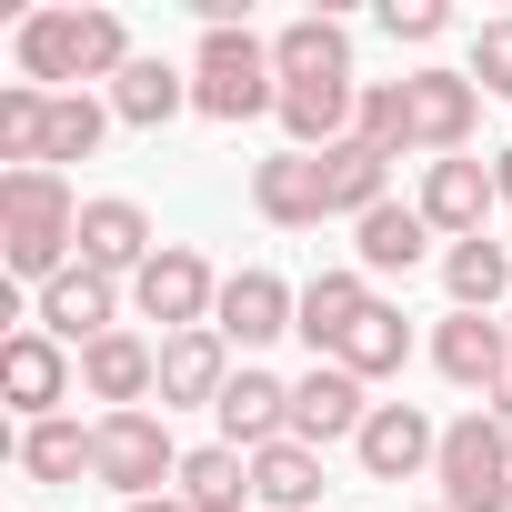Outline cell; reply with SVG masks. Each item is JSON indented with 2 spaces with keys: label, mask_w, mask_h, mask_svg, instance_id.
<instances>
[{
  "label": "cell",
  "mask_w": 512,
  "mask_h": 512,
  "mask_svg": "<svg viewBox=\"0 0 512 512\" xmlns=\"http://www.w3.org/2000/svg\"><path fill=\"white\" fill-rule=\"evenodd\" d=\"M0 262L11 292H51L81 262V201L61 171H0Z\"/></svg>",
  "instance_id": "cell-1"
},
{
  "label": "cell",
  "mask_w": 512,
  "mask_h": 512,
  "mask_svg": "<svg viewBox=\"0 0 512 512\" xmlns=\"http://www.w3.org/2000/svg\"><path fill=\"white\" fill-rule=\"evenodd\" d=\"M21 81L31 91H91V81H121L141 51H131V31H121V11H31L21 21Z\"/></svg>",
  "instance_id": "cell-2"
},
{
  "label": "cell",
  "mask_w": 512,
  "mask_h": 512,
  "mask_svg": "<svg viewBox=\"0 0 512 512\" xmlns=\"http://www.w3.org/2000/svg\"><path fill=\"white\" fill-rule=\"evenodd\" d=\"M191 111H201V121H251V111H282L272 41H251V31H201V51H191Z\"/></svg>",
  "instance_id": "cell-3"
},
{
  "label": "cell",
  "mask_w": 512,
  "mask_h": 512,
  "mask_svg": "<svg viewBox=\"0 0 512 512\" xmlns=\"http://www.w3.org/2000/svg\"><path fill=\"white\" fill-rule=\"evenodd\" d=\"M91 482H111L121 502H151L181 482V442H171V412H101L91 422Z\"/></svg>",
  "instance_id": "cell-4"
},
{
  "label": "cell",
  "mask_w": 512,
  "mask_h": 512,
  "mask_svg": "<svg viewBox=\"0 0 512 512\" xmlns=\"http://www.w3.org/2000/svg\"><path fill=\"white\" fill-rule=\"evenodd\" d=\"M432 482H442V512H512V432H502L492 412L442 422Z\"/></svg>",
  "instance_id": "cell-5"
},
{
  "label": "cell",
  "mask_w": 512,
  "mask_h": 512,
  "mask_svg": "<svg viewBox=\"0 0 512 512\" xmlns=\"http://www.w3.org/2000/svg\"><path fill=\"white\" fill-rule=\"evenodd\" d=\"M131 312H141V322H161V342H171V332H211L221 282H211V262H201L191 241H161L151 262H141V282H131Z\"/></svg>",
  "instance_id": "cell-6"
},
{
  "label": "cell",
  "mask_w": 512,
  "mask_h": 512,
  "mask_svg": "<svg viewBox=\"0 0 512 512\" xmlns=\"http://www.w3.org/2000/svg\"><path fill=\"white\" fill-rule=\"evenodd\" d=\"M402 131H412V151L422 161H462V141L482 131V91H472V71H402Z\"/></svg>",
  "instance_id": "cell-7"
},
{
  "label": "cell",
  "mask_w": 512,
  "mask_h": 512,
  "mask_svg": "<svg viewBox=\"0 0 512 512\" xmlns=\"http://www.w3.org/2000/svg\"><path fill=\"white\" fill-rule=\"evenodd\" d=\"M0 392H11L21 422H51V412L81 392V352H61L41 322H21L11 342H0Z\"/></svg>",
  "instance_id": "cell-8"
},
{
  "label": "cell",
  "mask_w": 512,
  "mask_h": 512,
  "mask_svg": "<svg viewBox=\"0 0 512 512\" xmlns=\"http://www.w3.org/2000/svg\"><path fill=\"white\" fill-rule=\"evenodd\" d=\"M432 372L452 382V392H502L512 382V332H502V312H442L432 322Z\"/></svg>",
  "instance_id": "cell-9"
},
{
  "label": "cell",
  "mask_w": 512,
  "mask_h": 512,
  "mask_svg": "<svg viewBox=\"0 0 512 512\" xmlns=\"http://www.w3.org/2000/svg\"><path fill=\"white\" fill-rule=\"evenodd\" d=\"M292 322H302V292H292L282 272H262V262H251V272H231V282H221V312H211V332H221L241 362L262 352V342H282Z\"/></svg>",
  "instance_id": "cell-10"
},
{
  "label": "cell",
  "mask_w": 512,
  "mask_h": 512,
  "mask_svg": "<svg viewBox=\"0 0 512 512\" xmlns=\"http://www.w3.org/2000/svg\"><path fill=\"white\" fill-rule=\"evenodd\" d=\"M251 211H262L272 231H322V221H332V171H322V151L251 161Z\"/></svg>",
  "instance_id": "cell-11"
},
{
  "label": "cell",
  "mask_w": 512,
  "mask_h": 512,
  "mask_svg": "<svg viewBox=\"0 0 512 512\" xmlns=\"http://www.w3.org/2000/svg\"><path fill=\"white\" fill-rule=\"evenodd\" d=\"M31 322H41L61 352H91L101 332H121V282H101L91 262H71L51 292H31Z\"/></svg>",
  "instance_id": "cell-12"
},
{
  "label": "cell",
  "mask_w": 512,
  "mask_h": 512,
  "mask_svg": "<svg viewBox=\"0 0 512 512\" xmlns=\"http://www.w3.org/2000/svg\"><path fill=\"white\" fill-rule=\"evenodd\" d=\"M362 422H372V382H352L342 362H312L292 382V442L332 452V442H362Z\"/></svg>",
  "instance_id": "cell-13"
},
{
  "label": "cell",
  "mask_w": 512,
  "mask_h": 512,
  "mask_svg": "<svg viewBox=\"0 0 512 512\" xmlns=\"http://www.w3.org/2000/svg\"><path fill=\"white\" fill-rule=\"evenodd\" d=\"M362 472L372 482H412V472H432L442 462V422L422 412V402H372V422H362Z\"/></svg>",
  "instance_id": "cell-14"
},
{
  "label": "cell",
  "mask_w": 512,
  "mask_h": 512,
  "mask_svg": "<svg viewBox=\"0 0 512 512\" xmlns=\"http://www.w3.org/2000/svg\"><path fill=\"white\" fill-rule=\"evenodd\" d=\"M211 422H221V442H231V452H272V442H292V382H282V372H262V362H241V372H231V392L211 402Z\"/></svg>",
  "instance_id": "cell-15"
},
{
  "label": "cell",
  "mask_w": 512,
  "mask_h": 512,
  "mask_svg": "<svg viewBox=\"0 0 512 512\" xmlns=\"http://www.w3.org/2000/svg\"><path fill=\"white\" fill-rule=\"evenodd\" d=\"M492 211H502L492 161H422V221H432L442 241H482Z\"/></svg>",
  "instance_id": "cell-16"
},
{
  "label": "cell",
  "mask_w": 512,
  "mask_h": 512,
  "mask_svg": "<svg viewBox=\"0 0 512 512\" xmlns=\"http://www.w3.org/2000/svg\"><path fill=\"white\" fill-rule=\"evenodd\" d=\"M161 251V231H151V211L141 201H81V262L101 272V282H141V262Z\"/></svg>",
  "instance_id": "cell-17"
},
{
  "label": "cell",
  "mask_w": 512,
  "mask_h": 512,
  "mask_svg": "<svg viewBox=\"0 0 512 512\" xmlns=\"http://www.w3.org/2000/svg\"><path fill=\"white\" fill-rule=\"evenodd\" d=\"M81 392H91L101 412H141V402L161 392V342H141V332H101V342L81 352Z\"/></svg>",
  "instance_id": "cell-18"
},
{
  "label": "cell",
  "mask_w": 512,
  "mask_h": 512,
  "mask_svg": "<svg viewBox=\"0 0 512 512\" xmlns=\"http://www.w3.org/2000/svg\"><path fill=\"white\" fill-rule=\"evenodd\" d=\"M422 251H432L422 201H382V211L352 221V272H362V282H382V272H422Z\"/></svg>",
  "instance_id": "cell-19"
},
{
  "label": "cell",
  "mask_w": 512,
  "mask_h": 512,
  "mask_svg": "<svg viewBox=\"0 0 512 512\" xmlns=\"http://www.w3.org/2000/svg\"><path fill=\"white\" fill-rule=\"evenodd\" d=\"M372 302H382V292H372L362 272H312V282H302V322H292V332L312 342V362H332V352L362 332V312H372Z\"/></svg>",
  "instance_id": "cell-20"
},
{
  "label": "cell",
  "mask_w": 512,
  "mask_h": 512,
  "mask_svg": "<svg viewBox=\"0 0 512 512\" xmlns=\"http://www.w3.org/2000/svg\"><path fill=\"white\" fill-rule=\"evenodd\" d=\"M221 392H231V342L221 332H171L161 342V412H191V402L211 412Z\"/></svg>",
  "instance_id": "cell-21"
},
{
  "label": "cell",
  "mask_w": 512,
  "mask_h": 512,
  "mask_svg": "<svg viewBox=\"0 0 512 512\" xmlns=\"http://www.w3.org/2000/svg\"><path fill=\"white\" fill-rule=\"evenodd\" d=\"M352 121H362V81H292V91H282V131H292V151H342Z\"/></svg>",
  "instance_id": "cell-22"
},
{
  "label": "cell",
  "mask_w": 512,
  "mask_h": 512,
  "mask_svg": "<svg viewBox=\"0 0 512 512\" xmlns=\"http://www.w3.org/2000/svg\"><path fill=\"white\" fill-rule=\"evenodd\" d=\"M272 71H282V91H292V81H352V31H342L332 11H312V21H292V31L272 41Z\"/></svg>",
  "instance_id": "cell-23"
},
{
  "label": "cell",
  "mask_w": 512,
  "mask_h": 512,
  "mask_svg": "<svg viewBox=\"0 0 512 512\" xmlns=\"http://www.w3.org/2000/svg\"><path fill=\"white\" fill-rule=\"evenodd\" d=\"M442 292H452V312H502V292H512V251L482 231V241H452L442 251Z\"/></svg>",
  "instance_id": "cell-24"
},
{
  "label": "cell",
  "mask_w": 512,
  "mask_h": 512,
  "mask_svg": "<svg viewBox=\"0 0 512 512\" xmlns=\"http://www.w3.org/2000/svg\"><path fill=\"white\" fill-rule=\"evenodd\" d=\"M251 502H272V512H322V452H312V442L251 452Z\"/></svg>",
  "instance_id": "cell-25"
},
{
  "label": "cell",
  "mask_w": 512,
  "mask_h": 512,
  "mask_svg": "<svg viewBox=\"0 0 512 512\" xmlns=\"http://www.w3.org/2000/svg\"><path fill=\"white\" fill-rule=\"evenodd\" d=\"M171 111H191V71H171V61H131V71L111 81V121H131V131H161Z\"/></svg>",
  "instance_id": "cell-26"
},
{
  "label": "cell",
  "mask_w": 512,
  "mask_h": 512,
  "mask_svg": "<svg viewBox=\"0 0 512 512\" xmlns=\"http://www.w3.org/2000/svg\"><path fill=\"white\" fill-rule=\"evenodd\" d=\"M191 512H241L251 502V452H231V442H201V452H181V482H171Z\"/></svg>",
  "instance_id": "cell-27"
},
{
  "label": "cell",
  "mask_w": 512,
  "mask_h": 512,
  "mask_svg": "<svg viewBox=\"0 0 512 512\" xmlns=\"http://www.w3.org/2000/svg\"><path fill=\"white\" fill-rule=\"evenodd\" d=\"M332 362H342L352 382H392V372L412 362V322H402V302H372V312H362V332H352Z\"/></svg>",
  "instance_id": "cell-28"
},
{
  "label": "cell",
  "mask_w": 512,
  "mask_h": 512,
  "mask_svg": "<svg viewBox=\"0 0 512 512\" xmlns=\"http://www.w3.org/2000/svg\"><path fill=\"white\" fill-rule=\"evenodd\" d=\"M21 472L31 482H81L91 472V422H71V412H51V422H21Z\"/></svg>",
  "instance_id": "cell-29"
},
{
  "label": "cell",
  "mask_w": 512,
  "mask_h": 512,
  "mask_svg": "<svg viewBox=\"0 0 512 512\" xmlns=\"http://www.w3.org/2000/svg\"><path fill=\"white\" fill-rule=\"evenodd\" d=\"M322 171H332V221H362V211H382V201H392V161H382L372 141L322 151Z\"/></svg>",
  "instance_id": "cell-30"
},
{
  "label": "cell",
  "mask_w": 512,
  "mask_h": 512,
  "mask_svg": "<svg viewBox=\"0 0 512 512\" xmlns=\"http://www.w3.org/2000/svg\"><path fill=\"white\" fill-rule=\"evenodd\" d=\"M101 131H111V101H91V91H51V141H41V171L91 161V151H101Z\"/></svg>",
  "instance_id": "cell-31"
},
{
  "label": "cell",
  "mask_w": 512,
  "mask_h": 512,
  "mask_svg": "<svg viewBox=\"0 0 512 512\" xmlns=\"http://www.w3.org/2000/svg\"><path fill=\"white\" fill-rule=\"evenodd\" d=\"M41 141H51V91L11 81V91H0V161H11V171H41Z\"/></svg>",
  "instance_id": "cell-32"
},
{
  "label": "cell",
  "mask_w": 512,
  "mask_h": 512,
  "mask_svg": "<svg viewBox=\"0 0 512 512\" xmlns=\"http://www.w3.org/2000/svg\"><path fill=\"white\" fill-rule=\"evenodd\" d=\"M352 141H372L382 161L412 151V131H402V81H362V121H352Z\"/></svg>",
  "instance_id": "cell-33"
},
{
  "label": "cell",
  "mask_w": 512,
  "mask_h": 512,
  "mask_svg": "<svg viewBox=\"0 0 512 512\" xmlns=\"http://www.w3.org/2000/svg\"><path fill=\"white\" fill-rule=\"evenodd\" d=\"M462 71H472V91H482V101H512V21H482Z\"/></svg>",
  "instance_id": "cell-34"
},
{
  "label": "cell",
  "mask_w": 512,
  "mask_h": 512,
  "mask_svg": "<svg viewBox=\"0 0 512 512\" xmlns=\"http://www.w3.org/2000/svg\"><path fill=\"white\" fill-rule=\"evenodd\" d=\"M382 31L412 41V51H432V41L452 31V11H442V0H382Z\"/></svg>",
  "instance_id": "cell-35"
},
{
  "label": "cell",
  "mask_w": 512,
  "mask_h": 512,
  "mask_svg": "<svg viewBox=\"0 0 512 512\" xmlns=\"http://www.w3.org/2000/svg\"><path fill=\"white\" fill-rule=\"evenodd\" d=\"M121 512H191L181 492H151V502H121Z\"/></svg>",
  "instance_id": "cell-36"
},
{
  "label": "cell",
  "mask_w": 512,
  "mask_h": 512,
  "mask_svg": "<svg viewBox=\"0 0 512 512\" xmlns=\"http://www.w3.org/2000/svg\"><path fill=\"white\" fill-rule=\"evenodd\" d=\"M482 412H492V422H502V432H512V382H502V392H492V402H482Z\"/></svg>",
  "instance_id": "cell-37"
},
{
  "label": "cell",
  "mask_w": 512,
  "mask_h": 512,
  "mask_svg": "<svg viewBox=\"0 0 512 512\" xmlns=\"http://www.w3.org/2000/svg\"><path fill=\"white\" fill-rule=\"evenodd\" d=\"M502 332H512V312H502Z\"/></svg>",
  "instance_id": "cell-38"
},
{
  "label": "cell",
  "mask_w": 512,
  "mask_h": 512,
  "mask_svg": "<svg viewBox=\"0 0 512 512\" xmlns=\"http://www.w3.org/2000/svg\"><path fill=\"white\" fill-rule=\"evenodd\" d=\"M432 512H442V502H432Z\"/></svg>",
  "instance_id": "cell-39"
}]
</instances>
